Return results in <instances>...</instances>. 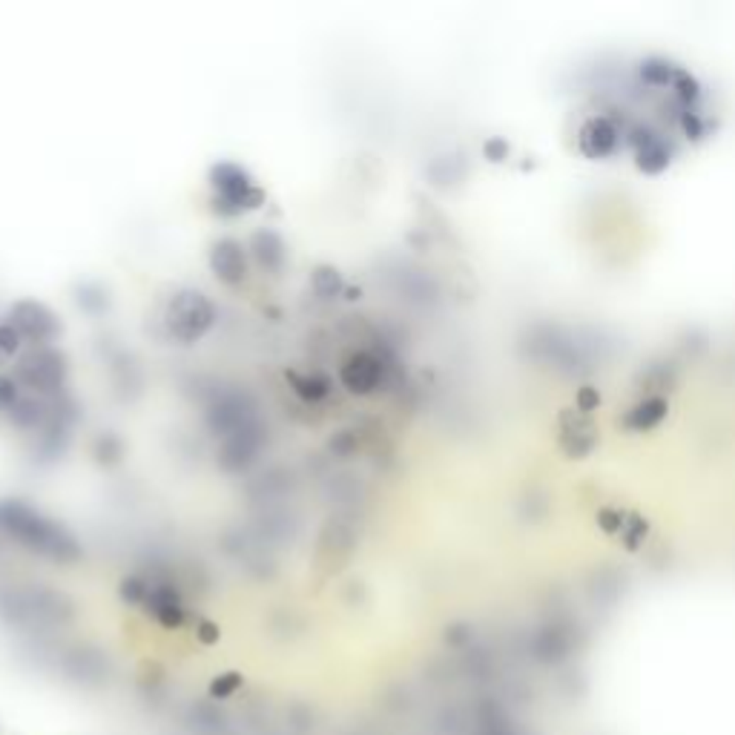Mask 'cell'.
<instances>
[{
  "label": "cell",
  "instance_id": "cell-18",
  "mask_svg": "<svg viewBox=\"0 0 735 735\" xmlns=\"http://www.w3.org/2000/svg\"><path fill=\"white\" fill-rule=\"evenodd\" d=\"M18 399H20V394H18V380H12V377H4V373H0V411H9L18 405Z\"/></svg>",
  "mask_w": 735,
  "mask_h": 735
},
{
  "label": "cell",
  "instance_id": "cell-10",
  "mask_svg": "<svg viewBox=\"0 0 735 735\" xmlns=\"http://www.w3.org/2000/svg\"><path fill=\"white\" fill-rule=\"evenodd\" d=\"M144 606L164 629H178L184 621V606H182V600H178V592L173 586H167V584L150 586V595H147Z\"/></svg>",
  "mask_w": 735,
  "mask_h": 735
},
{
  "label": "cell",
  "instance_id": "cell-8",
  "mask_svg": "<svg viewBox=\"0 0 735 735\" xmlns=\"http://www.w3.org/2000/svg\"><path fill=\"white\" fill-rule=\"evenodd\" d=\"M259 443H262V434L259 429L250 422V425H241V429L236 431H230L227 434V440L222 445V451H218V460H222V466L227 471H239L244 469L248 462L256 457V451H259Z\"/></svg>",
  "mask_w": 735,
  "mask_h": 735
},
{
  "label": "cell",
  "instance_id": "cell-14",
  "mask_svg": "<svg viewBox=\"0 0 735 735\" xmlns=\"http://www.w3.org/2000/svg\"><path fill=\"white\" fill-rule=\"evenodd\" d=\"M311 282H314V293L319 296V299H333V296H339L342 288H345L339 270H333V267H328V265L316 267Z\"/></svg>",
  "mask_w": 735,
  "mask_h": 735
},
{
  "label": "cell",
  "instance_id": "cell-20",
  "mask_svg": "<svg viewBox=\"0 0 735 735\" xmlns=\"http://www.w3.org/2000/svg\"><path fill=\"white\" fill-rule=\"evenodd\" d=\"M354 448H356V437L351 431H342V434H337L331 440V451H333V454H339V457L351 454Z\"/></svg>",
  "mask_w": 735,
  "mask_h": 735
},
{
  "label": "cell",
  "instance_id": "cell-17",
  "mask_svg": "<svg viewBox=\"0 0 735 735\" xmlns=\"http://www.w3.org/2000/svg\"><path fill=\"white\" fill-rule=\"evenodd\" d=\"M118 595L124 603H130V606H144L147 595H150V584L147 580H141V577H124L121 580V586H118Z\"/></svg>",
  "mask_w": 735,
  "mask_h": 735
},
{
  "label": "cell",
  "instance_id": "cell-1",
  "mask_svg": "<svg viewBox=\"0 0 735 735\" xmlns=\"http://www.w3.org/2000/svg\"><path fill=\"white\" fill-rule=\"evenodd\" d=\"M0 535L58 563H72L81 558V546L75 543L67 528L20 500H0Z\"/></svg>",
  "mask_w": 735,
  "mask_h": 735
},
{
  "label": "cell",
  "instance_id": "cell-19",
  "mask_svg": "<svg viewBox=\"0 0 735 735\" xmlns=\"http://www.w3.org/2000/svg\"><path fill=\"white\" fill-rule=\"evenodd\" d=\"M196 638L204 643V647H213V643H218V638H222V632H218V624L208 621V617H201V621L196 624Z\"/></svg>",
  "mask_w": 735,
  "mask_h": 735
},
{
  "label": "cell",
  "instance_id": "cell-11",
  "mask_svg": "<svg viewBox=\"0 0 735 735\" xmlns=\"http://www.w3.org/2000/svg\"><path fill=\"white\" fill-rule=\"evenodd\" d=\"M285 380L290 382V388L302 403H325L331 396V380L325 373H296L285 371Z\"/></svg>",
  "mask_w": 735,
  "mask_h": 735
},
{
  "label": "cell",
  "instance_id": "cell-9",
  "mask_svg": "<svg viewBox=\"0 0 735 735\" xmlns=\"http://www.w3.org/2000/svg\"><path fill=\"white\" fill-rule=\"evenodd\" d=\"M250 256L253 262L259 265L267 274H279L282 267H285V259H288V248H285V239H282L276 230H256L250 236Z\"/></svg>",
  "mask_w": 735,
  "mask_h": 735
},
{
  "label": "cell",
  "instance_id": "cell-13",
  "mask_svg": "<svg viewBox=\"0 0 735 735\" xmlns=\"http://www.w3.org/2000/svg\"><path fill=\"white\" fill-rule=\"evenodd\" d=\"M20 347H23L20 331L12 325L9 319H4L0 322V368L15 365V359L20 356Z\"/></svg>",
  "mask_w": 735,
  "mask_h": 735
},
{
  "label": "cell",
  "instance_id": "cell-3",
  "mask_svg": "<svg viewBox=\"0 0 735 735\" xmlns=\"http://www.w3.org/2000/svg\"><path fill=\"white\" fill-rule=\"evenodd\" d=\"M213 204L222 216H239L256 210L265 201V190L250 178L244 167L233 161H218L210 170Z\"/></svg>",
  "mask_w": 735,
  "mask_h": 735
},
{
  "label": "cell",
  "instance_id": "cell-16",
  "mask_svg": "<svg viewBox=\"0 0 735 735\" xmlns=\"http://www.w3.org/2000/svg\"><path fill=\"white\" fill-rule=\"evenodd\" d=\"M95 457L101 466H118L124 457V445L115 434H101L95 443Z\"/></svg>",
  "mask_w": 735,
  "mask_h": 735
},
{
  "label": "cell",
  "instance_id": "cell-6",
  "mask_svg": "<svg viewBox=\"0 0 735 735\" xmlns=\"http://www.w3.org/2000/svg\"><path fill=\"white\" fill-rule=\"evenodd\" d=\"M382 377H385V368L380 363V356H373L368 351L351 354L339 368V382L356 396H365L371 391H377Z\"/></svg>",
  "mask_w": 735,
  "mask_h": 735
},
{
  "label": "cell",
  "instance_id": "cell-5",
  "mask_svg": "<svg viewBox=\"0 0 735 735\" xmlns=\"http://www.w3.org/2000/svg\"><path fill=\"white\" fill-rule=\"evenodd\" d=\"M6 319L20 331L23 342H32V345L55 342L61 337V328H63L53 307L37 302V299H18L15 305L9 307Z\"/></svg>",
  "mask_w": 735,
  "mask_h": 735
},
{
  "label": "cell",
  "instance_id": "cell-15",
  "mask_svg": "<svg viewBox=\"0 0 735 735\" xmlns=\"http://www.w3.org/2000/svg\"><path fill=\"white\" fill-rule=\"evenodd\" d=\"M241 683H244V675L230 669V673H222V675H216L210 681L208 692H210V698H216V701H227L230 695H236L241 690Z\"/></svg>",
  "mask_w": 735,
  "mask_h": 735
},
{
  "label": "cell",
  "instance_id": "cell-2",
  "mask_svg": "<svg viewBox=\"0 0 735 735\" xmlns=\"http://www.w3.org/2000/svg\"><path fill=\"white\" fill-rule=\"evenodd\" d=\"M164 325L176 342L192 345L216 325V305L210 302V296H204L201 290H190V288L178 290L173 293V299L167 302Z\"/></svg>",
  "mask_w": 735,
  "mask_h": 735
},
{
  "label": "cell",
  "instance_id": "cell-7",
  "mask_svg": "<svg viewBox=\"0 0 735 735\" xmlns=\"http://www.w3.org/2000/svg\"><path fill=\"white\" fill-rule=\"evenodd\" d=\"M210 270L222 285L236 288L248 279V250L236 239H218L210 248Z\"/></svg>",
  "mask_w": 735,
  "mask_h": 735
},
{
  "label": "cell",
  "instance_id": "cell-4",
  "mask_svg": "<svg viewBox=\"0 0 735 735\" xmlns=\"http://www.w3.org/2000/svg\"><path fill=\"white\" fill-rule=\"evenodd\" d=\"M67 356L49 345H32L27 354L15 359V380L35 394H58L67 382Z\"/></svg>",
  "mask_w": 735,
  "mask_h": 735
},
{
  "label": "cell",
  "instance_id": "cell-12",
  "mask_svg": "<svg viewBox=\"0 0 735 735\" xmlns=\"http://www.w3.org/2000/svg\"><path fill=\"white\" fill-rule=\"evenodd\" d=\"M49 414H53V408H49L44 399H32V396H20L18 405L9 411V417L18 429H41V425H46Z\"/></svg>",
  "mask_w": 735,
  "mask_h": 735
}]
</instances>
